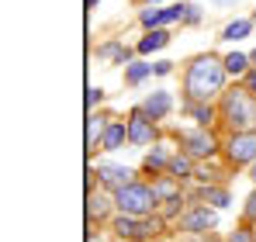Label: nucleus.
Wrapping results in <instances>:
<instances>
[{"label": "nucleus", "instance_id": "obj_1", "mask_svg": "<svg viewBox=\"0 0 256 242\" xmlns=\"http://www.w3.org/2000/svg\"><path fill=\"white\" fill-rule=\"evenodd\" d=\"M225 59H214V56H198L190 66H187V97L190 100H212L214 94H222L225 86Z\"/></svg>", "mask_w": 256, "mask_h": 242}, {"label": "nucleus", "instance_id": "obj_2", "mask_svg": "<svg viewBox=\"0 0 256 242\" xmlns=\"http://www.w3.org/2000/svg\"><path fill=\"white\" fill-rule=\"evenodd\" d=\"M222 114L236 132H250V124L256 121V94L250 90H228L222 100Z\"/></svg>", "mask_w": 256, "mask_h": 242}, {"label": "nucleus", "instance_id": "obj_3", "mask_svg": "<svg viewBox=\"0 0 256 242\" xmlns=\"http://www.w3.org/2000/svg\"><path fill=\"white\" fill-rule=\"evenodd\" d=\"M114 204H118L122 214H138V218H146V214L156 211L160 201H156L152 187H146V184H128L122 190H114Z\"/></svg>", "mask_w": 256, "mask_h": 242}, {"label": "nucleus", "instance_id": "obj_4", "mask_svg": "<svg viewBox=\"0 0 256 242\" xmlns=\"http://www.w3.org/2000/svg\"><path fill=\"white\" fill-rule=\"evenodd\" d=\"M160 222H149V218H138V214H118L114 218V232L122 239H135V242H146L149 236H156Z\"/></svg>", "mask_w": 256, "mask_h": 242}, {"label": "nucleus", "instance_id": "obj_5", "mask_svg": "<svg viewBox=\"0 0 256 242\" xmlns=\"http://www.w3.org/2000/svg\"><path fill=\"white\" fill-rule=\"evenodd\" d=\"M228 160L236 166H246V162H256V128L250 132H236L228 138Z\"/></svg>", "mask_w": 256, "mask_h": 242}, {"label": "nucleus", "instance_id": "obj_6", "mask_svg": "<svg viewBox=\"0 0 256 242\" xmlns=\"http://www.w3.org/2000/svg\"><path fill=\"white\" fill-rule=\"evenodd\" d=\"M180 142H184L187 156H194V160H204V156H212V152H214V135L208 132V128L184 132V135H180Z\"/></svg>", "mask_w": 256, "mask_h": 242}, {"label": "nucleus", "instance_id": "obj_7", "mask_svg": "<svg viewBox=\"0 0 256 242\" xmlns=\"http://www.w3.org/2000/svg\"><path fill=\"white\" fill-rule=\"evenodd\" d=\"M128 138H132L135 146H149V142L156 138V121L149 118L142 108H135V111H132V121H128Z\"/></svg>", "mask_w": 256, "mask_h": 242}, {"label": "nucleus", "instance_id": "obj_8", "mask_svg": "<svg viewBox=\"0 0 256 242\" xmlns=\"http://www.w3.org/2000/svg\"><path fill=\"white\" fill-rule=\"evenodd\" d=\"M97 176H100L108 187H114V190H122V187L132 184V170H128V166H111V162H100V166H97Z\"/></svg>", "mask_w": 256, "mask_h": 242}, {"label": "nucleus", "instance_id": "obj_9", "mask_svg": "<svg viewBox=\"0 0 256 242\" xmlns=\"http://www.w3.org/2000/svg\"><path fill=\"white\" fill-rule=\"evenodd\" d=\"M184 232H208V228H214V211H208V208H194V211H187L184 214Z\"/></svg>", "mask_w": 256, "mask_h": 242}, {"label": "nucleus", "instance_id": "obj_10", "mask_svg": "<svg viewBox=\"0 0 256 242\" xmlns=\"http://www.w3.org/2000/svg\"><path fill=\"white\" fill-rule=\"evenodd\" d=\"M170 108H173V100H170V94H166V90H156V94H149V100L142 104V111H146V114H149L152 121L166 118V114H170Z\"/></svg>", "mask_w": 256, "mask_h": 242}, {"label": "nucleus", "instance_id": "obj_11", "mask_svg": "<svg viewBox=\"0 0 256 242\" xmlns=\"http://www.w3.org/2000/svg\"><path fill=\"white\" fill-rule=\"evenodd\" d=\"M125 135H128L125 121H111V124H108V132H104V138H100V146H104L108 152H114V149L125 142Z\"/></svg>", "mask_w": 256, "mask_h": 242}, {"label": "nucleus", "instance_id": "obj_12", "mask_svg": "<svg viewBox=\"0 0 256 242\" xmlns=\"http://www.w3.org/2000/svg\"><path fill=\"white\" fill-rule=\"evenodd\" d=\"M163 45H170V35H166V32H160V28H152L146 38L138 42V52L146 56V52H156V48H163Z\"/></svg>", "mask_w": 256, "mask_h": 242}, {"label": "nucleus", "instance_id": "obj_13", "mask_svg": "<svg viewBox=\"0 0 256 242\" xmlns=\"http://www.w3.org/2000/svg\"><path fill=\"white\" fill-rule=\"evenodd\" d=\"M152 194H156V201H173V198H180V184H176V176L170 180H160V184H152Z\"/></svg>", "mask_w": 256, "mask_h": 242}, {"label": "nucleus", "instance_id": "obj_14", "mask_svg": "<svg viewBox=\"0 0 256 242\" xmlns=\"http://www.w3.org/2000/svg\"><path fill=\"white\" fill-rule=\"evenodd\" d=\"M104 132H108V124L100 118H90V124H86V149H94L97 146V138H104Z\"/></svg>", "mask_w": 256, "mask_h": 242}, {"label": "nucleus", "instance_id": "obj_15", "mask_svg": "<svg viewBox=\"0 0 256 242\" xmlns=\"http://www.w3.org/2000/svg\"><path fill=\"white\" fill-rule=\"evenodd\" d=\"M246 66H250V56H242V52H232V56H225V70L228 73H246Z\"/></svg>", "mask_w": 256, "mask_h": 242}, {"label": "nucleus", "instance_id": "obj_16", "mask_svg": "<svg viewBox=\"0 0 256 242\" xmlns=\"http://www.w3.org/2000/svg\"><path fill=\"white\" fill-rule=\"evenodd\" d=\"M149 73H152V66H146V62H132V66L125 70V83H142Z\"/></svg>", "mask_w": 256, "mask_h": 242}, {"label": "nucleus", "instance_id": "obj_17", "mask_svg": "<svg viewBox=\"0 0 256 242\" xmlns=\"http://www.w3.org/2000/svg\"><path fill=\"white\" fill-rule=\"evenodd\" d=\"M250 28H253V21H232L225 32H222V38H242V35H250Z\"/></svg>", "mask_w": 256, "mask_h": 242}, {"label": "nucleus", "instance_id": "obj_18", "mask_svg": "<svg viewBox=\"0 0 256 242\" xmlns=\"http://www.w3.org/2000/svg\"><path fill=\"white\" fill-rule=\"evenodd\" d=\"M142 24H146V28L166 24V7H163V10H146V14H142Z\"/></svg>", "mask_w": 256, "mask_h": 242}, {"label": "nucleus", "instance_id": "obj_19", "mask_svg": "<svg viewBox=\"0 0 256 242\" xmlns=\"http://www.w3.org/2000/svg\"><path fill=\"white\" fill-rule=\"evenodd\" d=\"M204 201L225 208V204H228V194H225V190H218V187H208V190H204Z\"/></svg>", "mask_w": 256, "mask_h": 242}, {"label": "nucleus", "instance_id": "obj_20", "mask_svg": "<svg viewBox=\"0 0 256 242\" xmlns=\"http://www.w3.org/2000/svg\"><path fill=\"white\" fill-rule=\"evenodd\" d=\"M104 211H108V201L97 198V194H90V208H86V214H90V218H100Z\"/></svg>", "mask_w": 256, "mask_h": 242}, {"label": "nucleus", "instance_id": "obj_21", "mask_svg": "<svg viewBox=\"0 0 256 242\" xmlns=\"http://www.w3.org/2000/svg\"><path fill=\"white\" fill-rule=\"evenodd\" d=\"M170 170L176 173V176H187V173H190V160H187V156H173Z\"/></svg>", "mask_w": 256, "mask_h": 242}, {"label": "nucleus", "instance_id": "obj_22", "mask_svg": "<svg viewBox=\"0 0 256 242\" xmlns=\"http://www.w3.org/2000/svg\"><path fill=\"white\" fill-rule=\"evenodd\" d=\"M163 162H166V149H156V152H152V156H146V170H149V173H152V170H160V166H163Z\"/></svg>", "mask_w": 256, "mask_h": 242}, {"label": "nucleus", "instance_id": "obj_23", "mask_svg": "<svg viewBox=\"0 0 256 242\" xmlns=\"http://www.w3.org/2000/svg\"><path fill=\"white\" fill-rule=\"evenodd\" d=\"M194 118L201 121V124H208V121H212V108H201V104H198V108H194Z\"/></svg>", "mask_w": 256, "mask_h": 242}, {"label": "nucleus", "instance_id": "obj_24", "mask_svg": "<svg viewBox=\"0 0 256 242\" xmlns=\"http://www.w3.org/2000/svg\"><path fill=\"white\" fill-rule=\"evenodd\" d=\"M170 70H173V62H166V59H163V62H152V73H156V76H166Z\"/></svg>", "mask_w": 256, "mask_h": 242}, {"label": "nucleus", "instance_id": "obj_25", "mask_svg": "<svg viewBox=\"0 0 256 242\" xmlns=\"http://www.w3.org/2000/svg\"><path fill=\"white\" fill-rule=\"evenodd\" d=\"M246 218H250V222H256V190L250 194V201H246Z\"/></svg>", "mask_w": 256, "mask_h": 242}, {"label": "nucleus", "instance_id": "obj_26", "mask_svg": "<svg viewBox=\"0 0 256 242\" xmlns=\"http://www.w3.org/2000/svg\"><path fill=\"white\" fill-rule=\"evenodd\" d=\"M100 97H104V90H100V86H90V90H86V104H97Z\"/></svg>", "mask_w": 256, "mask_h": 242}, {"label": "nucleus", "instance_id": "obj_27", "mask_svg": "<svg viewBox=\"0 0 256 242\" xmlns=\"http://www.w3.org/2000/svg\"><path fill=\"white\" fill-rule=\"evenodd\" d=\"M232 242H253V232H246V228H239V232L232 236Z\"/></svg>", "mask_w": 256, "mask_h": 242}, {"label": "nucleus", "instance_id": "obj_28", "mask_svg": "<svg viewBox=\"0 0 256 242\" xmlns=\"http://www.w3.org/2000/svg\"><path fill=\"white\" fill-rule=\"evenodd\" d=\"M246 90H250V94H256V73H250V80H246Z\"/></svg>", "mask_w": 256, "mask_h": 242}, {"label": "nucleus", "instance_id": "obj_29", "mask_svg": "<svg viewBox=\"0 0 256 242\" xmlns=\"http://www.w3.org/2000/svg\"><path fill=\"white\" fill-rule=\"evenodd\" d=\"M250 180H253V184H256V162H253V170H250Z\"/></svg>", "mask_w": 256, "mask_h": 242}, {"label": "nucleus", "instance_id": "obj_30", "mask_svg": "<svg viewBox=\"0 0 256 242\" xmlns=\"http://www.w3.org/2000/svg\"><path fill=\"white\" fill-rule=\"evenodd\" d=\"M214 4H222V7H225V4H239V0H214Z\"/></svg>", "mask_w": 256, "mask_h": 242}, {"label": "nucleus", "instance_id": "obj_31", "mask_svg": "<svg viewBox=\"0 0 256 242\" xmlns=\"http://www.w3.org/2000/svg\"><path fill=\"white\" fill-rule=\"evenodd\" d=\"M86 242H97V239H94V236H90V239H86Z\"/></svg>", "mask_w": 256, "mask_h": 242}, {"label": "nucleus", "instance_id": "obj_32", "mask_svg": "<svg viewBox=\"0 0 256 242\" xmlns=\"http://www.w3.org/2000/svg\"><path fill=\"white\" fill-rule=\"evenodd\" d=\"M250 59H253V62H256V52H253V56H250Z\"/></svg>", "mask_w": 256, "mask_h": 242}, {"label": "nucleus", "instance_id": "obj_33", "mask_svg": "<svg viewBox=\"0 0 256 242\" xmlns=\"http://www.w3.org/2000/svg\"><path fill=\"white\" fill-rule=\"evenodd\" d=\"M149 4H160V0H149Z\"/></svg>", "mask_w": 256, "mask_h": 242}, {"label": "nucleus", "instance_id": "obj_34", "mask_svg": "<svg viewBox=\"0 0 256 242\" xmlns=\"http://www.w3.org/2000/svg\"><path fill=\"white\" fill-rule=\"evenodd\" d=\"M253 24H256V18H253Z\"/></svg>", "mask_w": 256, "mask_h": 242}]
</instances>
